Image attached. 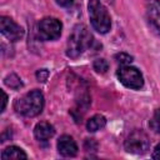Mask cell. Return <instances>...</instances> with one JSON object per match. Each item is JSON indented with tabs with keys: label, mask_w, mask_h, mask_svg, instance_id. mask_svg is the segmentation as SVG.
Here are the masks:
<instances>
[{
	"label": "cell",
	"mask_w": 160,
	"mask_h": 160,
	"mask_svg": "<svg viewBox=\"0 0 160 160\" xmlns=\"http://www.w3.org/2000/svg\"><path fill=\"white\" fill-rule=\"evenodd\" d=\"M92 42H94V38L89 32L88 28L82 24H79L72 29V31L68 39L66 55L69 58L75 59V58L80 56L86 49L91 48Z\"/></svg>",
	"instance_id": "1"
},
{
	"label": "cell",
	"mask_w": 160,
	"mask_h": 160,
	"mask_svg": "<svg viewBox=\"0 0 160 160\" xmlns=\"http://www.w3.org/2000/svg\"><path fill=\"white\" fill-rule=\"evenodd\" d=\"M14 108H15L16 112H19L24 116H28V118L36 116L42 111L44 95L41 94L40 90H31V91L26 92L24 96L19 98L15 101Z\"/></svg>",
	"instance_id": "2"
},
{
	"label": "cell",
	"mask_w": 160,
	"mask_h": 160,
	"mask_svg": "<svg viewBox=\"0 0 160 160\" xmlns=\"http://www.w3.org/2000/svg\"><path fill=\"white\" fill-rule=\"evenodd\" d=\"M88 9L92 28L101 34L108 32L111 28V19L104 4L100 0H89Z\"/></svg>",
	"instance_id": "3"
},
{
	"label": "cell",
	"mask_w": 160,
	"mask_h": 160,
	"mask_svg": "<svg viewBox=\"0 0 160 160\" xmlns=\"http://www.w3.org/2000/svg\"><path fill=\"white\" fill-rule=\"evenodd\" d=\"M118 79L126 88L139 90L144 86V79L141 72L130 65H121L118 70Z\"/></svg>",
	"instance_id": "4"
},
{
	"label": "cell",
	"mask_w": 160,
	"mask_h": 160,
	"mask_svg": "<svg viewBox=\"0 0 160 160\" xmlns=\"http://www.w3.org/2000/svg\"><path fill=\"white\" fill-rule=\"evenodd\" d=\"M150 148L148 135L142 130H134L125 140V150L130 154H145Z\"/></svg>",
	"instance_id": "5"
},
{
	"label": "cell",
	"mask_w": 160,
	"mask_h": 160,
	"mask_svg": "<svg viewBox=\"0 0 160 160\" xmlns=\"http://www.w3.org/2000/svg\"><path fill=\"white\" fill-rule=\"evenodd\" d=\"M61 29H62V25L58 19L45 18L40 20L38 25V35L44 41L56 40L61 34Z\"/></svg>",
	"instance_id": "6"
},
{
	"label": "cell",
	"mask_w": 160,
	"mask_h": 160,
	"mask_svg": "<svg viewBox=\"0 0 160 160\" xmlns=\"http://www.w3.org/2000/svg\"><path fill=\"white\" fill-rule=\"evenodd\" d=\"M0 31L10 41H18L24 36V29L20 25H18L11 18L8 16H1Z\"/></svg>",
	"instance_id": "7"
},
{
	"label": "cell",
	"mask_w": 160,
	"mask_h": 160,
	"mask_svg": "<svg viewBox=\"0 0 160 160\" xmlns=\"http://www.w3.org/2000/svg\"><path fill=\"white\" fill-rule=\"evenodd\" d=\"M146 19L152 29L160 35V1L150 0L146 4Z\"/></svg>",
	"instance_id": "8"
},
{
	"label": "cell",
	"mask_w": 160,
	"mask_h": 160,
	"mask_svg": "<svg viewBox=\"0 0 160 160\" xmlns=\"http://www.w3.org/2000/svg\"><path fill=\"white\" fill-rule=\"evenodd\" d=\"M58 150L65 158H72L78 154V145L69 135H62L58 140Z\"/></svg>",
	"instance_id": "9"
},
{
	"label": "cell",
	"mask_w": 160,
	"mask_h": 160,
	"mask_svg": "<svg viewBox=\"0 0 160 160\" xmlns=\"http://www.w3.org/2000/svg\"><path fill=\"white\" fill-rule=\"evenodd\" d=\"M55 134L54 126L48 121H40L36 124L34 129V135L39 141H46L50 138H52Z\"/></svg>",
	"instance_id": "10"
},
{
	"label": "cell",
	"mask_w": 160,
	"mask_h": 160,
	"mask_svg": "<svg viewBox=\"0 0 160 160\" xmlns=\"http://www.w3.org/2000/svg\"><path fill=\"white\" fill-rule=\"evenodd\" d=\"M28 155L25 154V151L18 146H8L6 149L2 150L1 152V159L2 160H20V159H26Z\"/></svg>",
	"instance_id": "11"
},
{
	"label": "cell",
	"mask_w": 160,
	"mask_h": 160,
	"mask_svg": "<svg viewBox=\"0 0 160 160\" xmlns=\"http://www.w3.org/2000/svg\"><path fill=\"white\" fill-rule=\"evenodd\" d=\"M106 125V119H105V116H102V115H100V114H96V115H94V116H91L89 120H88V122H86V129L89 130V131H98V130H100V129H102L104 126Z\"/></svg>",
	"instance_id": "12"
},
{
	"label": "cell",
	"mask_w": 160,
	"mask_h": 160,
	"mask_svg": "<svg viewBox=\"0 0 160 160\" xmlns=\"http://www.w3.org/2000/svg\"><path fill=\"white\" fill-rule=\"evenodd\" d=\"M4 81H5V84H6L9 88H11V89H14V90H18V89H20V88L22 86V82H21L20 78H19L16 74H10V75H8Z\"/></svg>",
	"instance_id": "13"
},
{
	"label": "cell",
	"mask_w": 160,
	"mask_h": 160,
	"mask_svg": "<svg viewBox=\"0 0 160 160\" xmlns=\"http://www.w3.org/2000/svg\"><path fill=\"white\" fill-rule=\"evenodd\" d=\"M149 126L154 132L160 134V109L155 110V112H154V115L149 122Z\"/></svg>",
	"instance_id": "14"
},
{
	"label": "cell",
	"mask_w": 160,
	"mask_h": 160,
	"mask_svg": "<svg viewBox=\"0 0 160 160\" xmlns=\"http://www.w3.org/2000/svg\"><path fill=\"white\" fill-rule=\"evenodd\" d=\"M92 68H94V70H95L96 72H99V74H105V72L108 71V69H109V64H108V61H106L105 59H98V60L94 61Z\"/></svg>",
	"instance_id": "15"
},
{
	"label": "cell",
	"mask_w": 160,
	"mask_h": 160,
	"mask_svg": "<svg viewBox=\"0 0 160 160\" xmlns=\"http://www.w3.org/2000/svg\"><path fill=\"white\" fill-rule=\"evenodd\" d=\"M115 60H116L118 62H120V65H128L129 62L132 61V58H131L130 55L125 54V52H120V54L115 55Z\"/></svg>",
	"instance_id": "16"
},
{
	"label": "cell",
	"mask_w": 160,
	"mask_h": 160,
	"mask_svg": "<svg viewBox=\"0 0 160 160\" xmlns=\"http://www.w3.org/2000/svg\"><path fill=\"white\" fill-rule=\"evenodd\" d=\"M84 148L86 151H95L98 149V142L94 140V139H86L85 142H84Z\"/></svg>",
	"instance_id": "17"
},
{
	"label": "cell",
	"mask_w": 160,
	"mask_h": 160,
	"mask_svg": "<svg viewBox=\"0 0 160 160\" xmlns=\"http://www.w3.org/2000/svg\"><path fill=\"white\" fill-rule=\"evenodd\" d=\"M49 78V71L46 69H40L36 71V79L38 81H41V82H45Z\"/></svg>",
	"instance_id": "18"
},
{
	"label": "cell",
	"mask_w": 160,
	"mask_h": 160,
	"mask_svg": "<svg viewBox=\"0 0 160 160\" xmlns=\"http://www.w3.org/2000/svg\"><path fill=\"white\" fill-rule=\"evenodd\" d=\"M60 6H64V8H68V6H70V5H72V2H74V0H55Z\"/></svg>",
	"instance_id": "19"
},
{
	"label": "cell",
	"mask_w": 160,
	"mask_h": 160,
	"mask_svg": "<svg viewBox=\"0 0 160 160\" xmlns=\"http://www.w3.org/2000/svg\"><path fill=\"white\" fill-rule=\"evenodd\" d=\"M152 158H154V159H156V160H160V144H158V145H156V148L154 149Z\"/></svg>",
	"instance_id": "20"
},
{
	"label": "cell",
	"mask_w": 160,
	"mask_h": 160,
	"mask_svg": "<svg viewBox=\"0 0 160 160\" xmlns=\"http://www.w3.org/2000/svg\"><path fill=\"white\" fill-rule=\"evenodd\" d=\"M2 94V106H1V111L5 110V106H6V102H8V95L5 94V91H1Z\"/></svg>",
	"instance_id": "21"
},
{
	"label": "cell",
	"mask_w": 160,
	"mask_h": 160,
	"mask_svg": "<svg viewBox=\"0 0 160 160\" xmlns=\"http://www.w3.org/2000/svg\"><path fill=\"white\" fill-rule=\"evenodd\" d=\"M109 1H110V0H109Z\"/></svg>",
	"instance_id": "22"
}]
</instances>
